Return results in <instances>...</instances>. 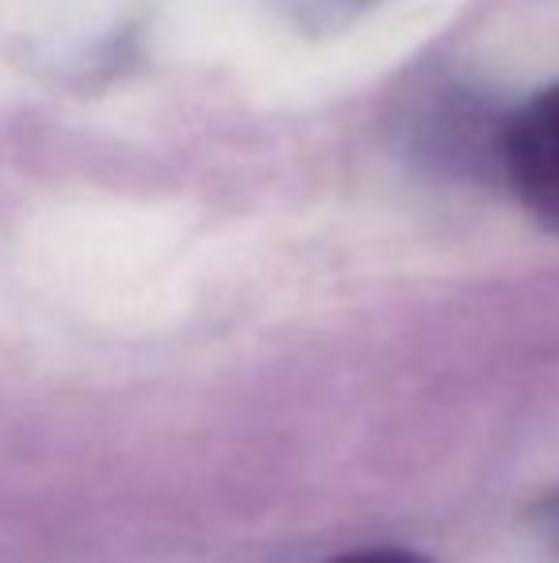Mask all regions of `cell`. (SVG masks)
I'll return each mask as SVG.
<instances>
[{
  "label": "cell",
  "mask_w": 559,
  "mask_h": 563,
  "mask_svg": "<svg viewBox=\"0 0 559 563\" xmlns=\"http://www.w3.org/2000/svg\"><path fill=\"white\" fill-rule=\"evenodd\" d=\"M502 126L506 115L494 112L483 97L471 89H445L411 126L414 154L433 173H460V177L499 173Z\"/></svg>",
  "instance_id": "2"
},
{
  "label": "cell",
  "mask_w": 559,
  "mask_h": 563,
  "mask_svg": "<svg viewBox=\"0 0 559 563\" xmlns=\"http://www.w3.org/2000/svg\"><path fill=\"white\" fill-rule=\"evenodd\" d=\"M499 177L540 227L559 234V85L506 115Z\"/></svg>",
  "instance_id": "1"
},
{
  "label": "cell",
  "mask_w": 559,
  "mask_h": 563,
  "mask_svg": "<svg viewBox=\"0 0 559 563\" xmlns=\"http://www.w3.org/2000/svg\"><path fill=\"white\" fill-rule=\"evenodd\" d=\"M334 563H429L418 552H406V549H365V552H353V556H342Z\"/></svg>",
  "instance_id": "4"
},
{
  "label": "cell",
  "mask_w": 559,
  "mask_h": 563,
  "mask_svg": "<svg viewBox=\"0 0 559 563\" xmlns=\"http://www.w3.org/2000/svg\"><path fill=\"white\" fill-rule=\"evenodd\" d=\"M376 4L380 0H280L288 20L303 27L306 35H334Z\"/></svg>",
  "instance_id": "3"
},
{
  "label": "cell",
  "mask_w": 559,
  "mask_h": 563,
  "mask_svg": "<svg viewBox=\"0 0 559 563\" xmlns=\"http://www.w3.org/2000/svg\"><path fill=\"white\" fill-rule=\"evenodd\" d=\"M556 521H559V510H556Z\"/></svg>",
  "instance_id": "5"
}]
</instances>
